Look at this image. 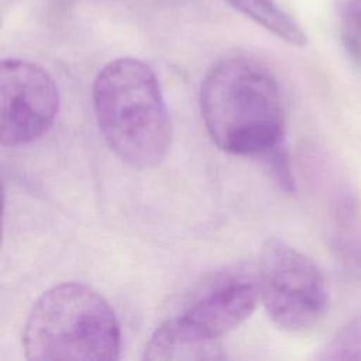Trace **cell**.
I'll return each instance as SVG.
<instances>
[{
    "mask_svg": "<svg viewBox=\"0 0 361 361\" xmlns=\"http://www.w3.org/2000/svg\"><path fill=\"white\" fill-rule=\"evenodd\" d=\"M319 360H361V313L343 326L320 350Z\"/></svg>",
    "mask_w": 361,
    "mask_h": 361,
    "instance_id": "9",
    "label": "cell"
},
{
    "mask_svg": "<svg viewBox=\"0 0 361 361\" xmlns=\"http://www.w3.org/2000/svg\"><path fill=\"white\" fill-rule=\"evenodd\" d=\"M28 360H116L121 331L114 310L92 286L63 282L34 303L23 331Z\"/></svg>",
    "mask_w": 361,
    "mask_h": 361,
    "instance_id": "3",
    "label": "cell"
},
{
    "mask_svg": "<svg viewBox=\"0 0 361 361\" xmlns=\"http://www.w3.org/2000/svg\"><path fill=\"white\" fill-rule=\"evenodd\" d=\"M199 103L207 133L228 154L264 158L286 145L279 85L254 58L219 61L203 79Z\"/></svg>",
    "mask_w": 361,
    "mask_h": 361,
    "instance_id": "1",
    "label": "cell"
},
{
    "mask_svg": "<svg viewBox=\"0 0 361 361\" xmlns=\"http://www.w3.org/2000/svg\"><path fill=\"white\" fill-rule=\"evenodd\" d=\"M259 300L257 279L228 275L199 293L182 316L204 334L220 338L244 323Z\"/></svg>",
    "mask_w": 361,
    "mask_h": 361,
    "instance_id": "6",
    "label": "cell"
},
{
    "mask_svg": "<svg viewBox=\"0 0 361 361\" xmlns=\"http://www.w3.org/2000/svg\"><path fill=\"white\" fill-rule=\"evenodd\" d=\"M93 107L110 149L127 165H158L171 145V118L155 72L135 58L106 63L93 82Z\"/></svg>",
    "mask_w": 361,
    "mask_h": 361,
    "instance_id": "2",
    "label": "cell"
},
{
    "mask_svg": "<svg viewBox=\"0 0 361 361\" xmlns=\"http://www.w3.org/2000/svg\"><path fill=\"white\" fill-rule=\"evenodd\" d=\"M231 7L251 18L292 47H305L307 37L296 20L275 0H226Z\"/></svg>",
    "mask_w": 361,
    "mask_h": 361,
    "instance_id": "8",
    "label": "cell"
},
{
    "mask_svg": "<svg viewBox=\"0 0 361 361\" xmlns=\"http://www.w3.org/2000/svg\"><path fill=\"white\" fill-rule=\"evenodd\" d=\"M220 338L210 337L182 314L165 320L145 344L144 360H221Z\"/></svg>",
    "mask_w": 361,
    "mask_h": 361,
    "instance_id": "7",
    "label": "cell"
},
{
    "mask_svg": "<svg viewBox=\"0 0 361 361\" xmlns=\"http://www.w3.org/2000/svg\"><path fill=\"white\" fill-rule=\"evenodd\" d=\"M340 14L347 23L361 34V0H343Z\"/></svg>",
    "mask_w": 361,
    "mask_h": 361,
    "instance_id": "10",
    "label": "cell"
},
{
    "mask_svg": "<svg viewBox=\"0 0 361 361\" xmlns=\"http://www.w3.org/2000/svg\"><path fill=\"white\" fill-rule=\"evenodd\" d=\"M59 109L52 76L39 65L10 58L0 66V138L6 147L28 144L48 131Z\"/></svg>",
    "mask_w": 361,
    "mask_h": 361,
    "instance_id": "5",
    "label": "cell"
},
{
    "mask_svg": "<svg viewBox=\"0 0 361 361\" xmlns=\"http://www.w3.org/2000/svg\"><path fill=\"white\" fill-rule=\"evenodd\" d=\"M257 281L268 316L286 331L310 330L327 312L323 272L312 258L281 238L264 244Z\"/></svg>",
    "mask_w": 361,
    "mask_h": 361,
    "instance_id": "4",
    "label": "cell"
}]
</instances>
